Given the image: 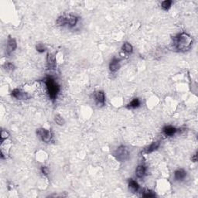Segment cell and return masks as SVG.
Returning a JSON list of instances; mask_svg holds the SVG:
<instances>
[{"label":"cell","mask_w":198,"mask_h":198,"mask_svg":"<svg viewBox=\"0 0 198 198\" xmlns=\"http://www.w3.org/2000/svg\"><path fill=\"white\" fill-rule=\"evenodd\" d=\"M46 89H47L48 95L50 99L54 101L57 98L58 93L60 92V86L55 81V80L52 78H47L45 80Z\"/></svg>","instance_id":"cell-2"},{"label":"cell","mask_w":198,"mask_h":198,"mask_svg":"<svg viewBox=\"0 0 198 198\" xmlns=\"http://www.w3.org/2000/svg\"><path fill=\"white\" fill-rule=\"evenodd\" d=\"M193 44V38L186 33H182L175 37V47L178 51L185 52L191 47Z\"/></svg>","instance_id":"cell-1"},{"label":"cell","mask_w":198,"mask_h":198,"mask_svg":"<svg viewBox=\"0 0 198 198\" xmlns=\"http://www.w3.org/2000/svg\"><path fill=\"white\" fill-rule=\"evenodd\" d=\"M122 50L124 51L125 53H126V54H130L133 53V46H132L131 44H130L129 43H125L123 45H122Z\"/></svg>","instance_id":"cell-17"},{"label":"cell","mask_w":198,"mask_h":198,"mask_svg":"<svg viewBox=\"0 0 198 198\" xmlns=\"http://www.w3.org/2000/svg\"><path fill=\"white\" fill-rule=\"evenodd\" d=\"M17 47V43L16 40L14 38H12L11 36H9V39L7 40V46H6V54L7 55H10L13 51H16Z\"/></svg>","instance_id":"cell-6"},{"label":"cell","mask_w":198,"mask_h":198,"mask_svg":"<svg viewBox=\"0 0 198 198\" xmlns=\"http://www.w3.org/2000/svg\"><path fill=\"white\" fill-rule=\"evenodd\" d=\"M119 68H120V59L113 58L109 64V70L112 73H115Z\"/></svg>","instance_id":"cell-8"},{"label":"cell","mask_w":198,"mask_h":198,"mask_svg":"<svg viewBox=\"0 0 198 198\" xmlns=\"http://www.w3.org/2000/svg\"><path fill=\"white\" fill-rule=\"evenodd\" d=\"M54 121H55V122L58 125H64V123H65V121H64V119L60 115H56L55 118H54Z\"/></svg>","instance_id":"cell-20"},{"label":"cell","mask_w":198,"mask_h":198,"mask_svg":"<svg viewBox=\"0 0 198 198\" xmlns=\"http://www.w3.org/2000/svg\"><path fill=\"white\" fill-rule=\"evenodd\" d=\"M41 171L43 173V174H44L45 176H47L48 175V168L46 167H42Z\"/></svg>","instance_id":"cell-24"},{"label":"cell","mask_w":198,"mask_h":198,"mask_svg":"<svg viewBox=\"0 0 198 198\" xmlns=\"http://www.w3.org/2000/svg\"><path fill=\"white\" fill-rule=\"evenodd\" d=\"M36 51L39 53H43L46 51V48H45V46H43V44H42V43H38V44L36 45Z\"/></svg>","instance_id":"cell-23"},{"label":"cell","mask_w":198,"mask_h":198,"mask_svg":"<svg viewBox=\"0 0 198 198\" xmlns=\"http://www.w3.org/2000/svg\"><path fill=\"white\" fill-rule=\"evenodd\" d=\"M94 99H95L97 104L100 106H104L105 104V95L103 91H98L94 95Z\"/></svg>","instance_id":"cell-9"},{"label":"cell","mask_w":198,"mask_h":198,"mask_svg":"<svg viewBox=\"0 0 198 198\" xmlns=\"http://www.w3.org/2000/svg\"><path fill=\"white\" fill-rule=\"evenodd\" d=\"M191 159H192L193 162H196V161H197V153L194 154V155L193 156L192 158H191Z\"/></svg>","instance_id":"cell-25"},{"label":"cell","mask_w":198,"mask_h":198,"mask_svg":"<svg viewBox=\"0 0 198 198\" xmlns=\"http://www.w3.org/2000/svg\"><path fill=\"white\" fill-rule=\"evenodd\" d=\"M176 132H177V129L172 125H167L162 128V133L166 136H173Z\"/></svg>","instance_id":"cell-11"},{"label":"cell","mask_w":198,"mask_h":198,"mask_svg":"<svg viewBox=\"0 0 198 198\" xmlns=\"http://www.w3.org/2000/svg\"><path fill=\"white\" fill-rule=\"evenodd\" d=\"M160 146V142L159 141H157V142H153L152 144L149 145V146L145 149L144 152L146 154H149V153H152V152H154L155 150H157V149Z\"/></svg>","instance_id":"cell-10"},{"label":"cell","mask_w":198,"mask_h":198,"mask_svg":"<svg viewBox=\"0 0 198 198\" xmlns=\"http://www.w3.org/2000/svg\"><path fill=\"white\" fill-rule=\"evenodd\" d=\"M128 186L133 193H137L139 190V183L133 179H129L128 180Z\"/></svg>","instance_id":"cell-15"},{"label":"cell","mask_w":198,"mask_h":198,"mask_svg":"<svg viewBox=\"0 0 198 198\" xmlns=\"http://www.w3.org/2000/svg\"><path fill=\"white\" fill-rule=\"evenodd\" d=\"M142 197H156V194L152 191L149 189H145L142 192Z\"/></svg>","instance_id":"cell-19"},{"label":"cell","mask_w":198,"mask_h":198,"mask_svg":"<svg viewBox=\"0 0 198 198\" xmlns=\"http://www.w3.org/2000/svg\"><path fill=\"white\" fill-rule=\"evenodd\" d=\"M46 64L49 69H54L56 67V59L54 54H48L46 57Z\"/></svg>","instance_id":"cell-12"},{"label":"cell","mask_w":198,"mask_h":198,"mask_svg":"<svg viewBox=\"0 0 198 198\" xmlns=\"http://www.w3.org/2000/svg\"><path fill=\"white\" fill-rule=\"evenodd\" d=\"M172 4H173V1H171V0H165V1L162 2V3H161V7L164 10H168V9H170Z\"/></svg>","instance_id":"cell-18"},{"label":"cell","mask_w":198,"mask_h":198,"mask_svg":"<svg viewBox=\"0 0 198 198\" xmlns=\"http://www.w3.org/2000/svg\"><path fill=\"white\" fill-rule=\"evenodd\" d=\"M186 176V172L183 169H179L174 172V178L177 181H181L184 180Z\"/></svg>","instance_id":"cell-14"},{"label":"cell","mask_w":198,"mask_h":198,"mask_svg":"<svg viewBox=\"0 0 198 198\" xmlns=\"http://www.w3.org/2000/svg\"><path fill=\"white\" fill-rule=\"evenodd\" d=\"M3 67L7 71H12L15 69V66L12 64V63H6V64L3 65Z\"/></svg>","instance_id":"cell-21"},{"label":"cell","mask_w":198,"mask_h":198,"mask_svg":"<svg viewBox=\"0 0 198 198\" xmlns=\"http://www.w3.org/2000/svg\"><path fill=\"white\" fill-rule=\"evenodd\" d=\"M146 174V167L144 165H139L136 169V176L138 178L142 179Z\"/></svg>","instance_id":"cell-13"},{"label":"cell","mask_w":198,"mask_h":198,"mask_svg":"<svg viewBox=\"0 0 198 198\" xmlns=\"http://www.w3.org/2000/svg\"><path fill=\"white\" fill-rule=\"evenodd\" d=\"M129 151H128V148L125 146H120L117 148V149L114 152V157L121 162L128 160L129 159Z\"/></svg>","instance_id":"cell-4"},{"label":"cell","mask_w":198,"mask_h":198,"mask_svg":"<svg viewBox=\"0 0 198 198\" xmlns=\"http://www.w3.org/2000/svg\"><path fill=\"white\" fill-rule=\"evenodd\" d=\"M36 134L39 136V137L43 140L44 142L50 143L53 140V134L50 130L46 129V128H39L36 131Z\"/></svg>","instance_id":"cell-5"},{"label":"cell","mask_w":198,"mask_h":198,"mask_svg":"<svg viewBox=\"0 0 198 198\" xmlns=\"http://www.w3.org/2000/svg\"><path fill=\"white\" fill-rule=\"evenodd\" d=\"M140 104H141V102H140V100L139 99H134L127 104L126 107L129 109H134L136 108H139Z\"/></svg>","instance_id":"cell-16"},{"label":"cell","mask_w":198,"mask_h":198,"mask_svg":"<svg viewBox=\"0 0 198 198\" xmlns=\"http://www.w3.org/2000/svg\"><path fill=\"white\" fill-rule=\"evenodd\" d=\"M78 20H79V18L78 17L69 14V15H64L60 17L57 20V24L58 26H62V27L68 26L70 27H74L77 25Z\"/></svg>","instance_id":"cell-3"},{"label":"cell","mask_w":198,"mask_h":198,"mask_svg":"<svg viewBox=\"0 0 198 198\" xmlns=\"http://www.w3.org/2000/svg\"><path fill=\"white\" fill-rule=\"evenodd\" d=\"M12 96L18 100H27L30 98V95L27 92L22 91L20 89H14L12 91Z\"/></svg>","instance_id":"cell-7"},{"label":"cell","mask_w":198,"mask_h":198,"mask_svg":"<svg viewBox=\"0 0 198 198\" xmlns=\"http://www.w3.org/2000/svg\"><path fill=\"white\" fill-rule=\"evenodd\" d=\"M9 136V134L7 131H6V130H2L1 131V142H2V143L3 142V141H4L5 139H7Z\"/></svg>","instance_id":"cell-22"}]
</instances>
